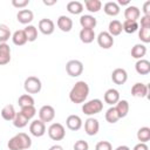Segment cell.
<instances>
[{
	"label": "cell",
	"mask_w": 150,
	"mask_h": 150,
	"mask_svg": "<svg viewBox=\"0 0 150 150\" xmlns=\"http://www.w3.org/2000/svg\"><path fill=\"white\" fill-rule=\"evenodd\" d=\"M88 95H89L88 83L84 82V81H77L73 86V88L69 93V100L75 104H80V103H83L87 100Z\"/></svg>",
	"instance_id": "6da1fadb"
},
{
	"label": "cell",
	"mask_w": 150,
	"mask_h": 150,
	"mask_svg": "<svg viewBox=\"0 0 150 150\" xmlns=\"http://www.w3.org/2000/svg\"><path fill=\"white\" fill-rule=\"evenodd\" d=\"M7 146L9 150H26L32 146V139L27 134L19 132L8 141Z\"/></svg>",
	"instance_id": "7a4b0ae2"
},
{
	"label": "cell",
	"mask_w": 150,
	"mask_h": 150,
	"mask_svg": "<svg viewBox=\"0 0 150 150\" xmlns=\"http://www.w3.org/2000/svg\"><path fill=\"white\" fill-rule=\"evenodd\" d=\"M103 110V102L100 98H93L86 103H83L82 105V111L84 115L91 116V115H96L98 112H101Z\"/></svg>",
	"instance_id": "3957f363"
},
{
	"label": "cell",
	"mask_w": 150,
	"mask_h": 150,
	"mask_svg": "<svg viewBox=\"0 0 150 150\" xmlns=\"http://www.w3.org/2000/svg\"><path fill=\"white\" fill-rule=\"evenodd\" d=\"M23 88L27 94H38V93H40L42 84H41L40 79H38L36 76H28L25 80Z\"/></svg>",
	"instance_id": "277c9868"
},
{
	"label": "cell",
	"mask_w": 150,
	"mask_h": 150,
	"mask_svg": "<svg viewBox=\"0 0 150 150\" xmlns=\"http://www.w3.org/2000/svg\"><path fill=\"white\" fill-rule=\"evenodd\" d=\"M48 136L53 139V141H61L66 136V129L61 123H52L47 130Z\"/></svg>",
	"instance_id": "5b68a950"
},
{
	"label": "cell",
	"mask_w": 150,
	"mask_h": 150,
	"mask_svg": "<svg viewBox=\"0 0 150 150\" xmlns=\"http://www.w3.org/2000/svg\"><path fill=\"white\" fill-rule=\"evenodd\" d=\"M66 71L71 77H77L83 73V63L80 60H69L66 63Z\"/></svg>",
	"instance_id": "8992f818"
},
{
	"label": "cell",
	"mask_w": 150,
	"mask_h": 150,
	"mask_svg": "<svg viewBox=\"0 0 150 150\" xmlns=\"http://www.w3.org/2000/svg\"><path fill=\"white\" fill-rule=\"evenodd\" d=\"M55 117V109L49 105V104H46V105H42L39 110V120L42 121L43 123L46 122H52Z\"/></svg>",
	"instance_id": "52a82bcc"
},
{
	"label": "cell",
	"mask_w": 150,
	"mask_h": 150,
	"mask_svg": "<svg viewBox=\"0 0 150 150\" xmlns=\"http://www.w3.org/2000/svg\"><path fill=\"white\" fill-rule=\"evenodd\" d=\"M97 43L103 49H109L114 46V38L108 32H101L97 35Z\"/></svg>",
	"instance_id": "ba28073f"
},
{
	"label": "cell",
	"mask_w": 150,
	"mask_h": 150,
	"mask_svg": "<svg viewBox=\"0 0 150 150\" xmlns=\"http://www.w3.org/2000/svg\"><path fill=\"white\" fill-rule=\"evenodd\" d=\"M100 130V123L98 120L94 118V117H89L84 122V131L87 135L89 136H95Z\"/></svg>",
	"instance_id": "9c48e42d"
},
{
	"label": "cell",
	"mask_w": 150,
	"mask_h": 150,
	"mask_svg": "<svg viewBox=\"0 0 150 150\" xmlns=\"http://www.w3.org/2000/svg\"><path fill=\"white\" fill-rule=\"evenodd\" d=\"M111 80H112V82L115 84H118V86L124 84L127 82V80H128V73H127V70L123 69V68H116V69H114L112 73H111Z\"/></svg>",
	"instance_id": "30bf717a"
},
{
	"label": "cell",
	"mask_w": 150,
	"mask_h": 150,
	"mask_svg": "<svg viewBox=\"0 0 150 150\" xmlns=\"http://www.w3.org/2000/svg\"><path fill=\"white\" fill-rule=\"evenodd\" d=\"M29 131L35 137H41L46 134V125L40 120H34L29 125Z\"/></svg>",
	"instance_id": "8fae6325"
},
{
	"label": "cell",
	"mask_w": 150,
	"mask_h": 150,
	"mask_svg": "<svg viewBox=\"0 0 150 150\" xmlns=\"http://www.w3.org/2000/svg\"><path fill=\"white\" fill-rule=\"evenodd\" d=\"M54 29H55V25H54L53 20L45 18V19H41V20L39 21V30H40L42 34H45V35H50V34L54 33Z\"/></svg>",
	"instance_id": "7c38bea8"
},
{
	"label": "cell",
	"mask_w": 150,
	"mask_h": 150,
	"mask_svg": "<svg viewBox=\"0 0 150 150\" xmlns=\"http://www.w3.org/2000/svg\"><path fill=\"white\" fill-rule=\"evenodd\" d=\"M66 125L69 130L77 131L82 127V120L79 115H69L66 120Z\"/></svg>",
	"instance_id": "4fadbf2b"
},
{
	"label": "cell",
	"mask_w": 150,
	"mask_h": 150,
	"mask_svg": "<svg viewBox=\"0 0 150 150\" xmlns=\"http://www.w3.org/2000/svg\"><path fill=\"white\" fill-rule=\"evenodd\" d=\"M148 91H149V88L146 84L144 83H141V82H137L132 86L131 88V95L135 96V97H146L148 96Z\"/></svg>",
	"instance_id": "5bb4252c"
},
{
	"label": "cell",
	"mask_w": 150,
	"mask_h": 150,
	"mask_svg": "<svg viewBox=\"0 0 150 150\" xmlns=\"http://www.w3.org/2000/svg\"><path fill=\"white\" fill-rule=\"evenodd\" d=\"M56 25L57 27L62 30V32H70L71 28H73V20L67 16V15H60L57 18V21H56Z\"/></svg>",
	"instance_id": "9a60e30c"
},
{
	"label": "cell",
	"mask_w": 150,
	"mask_h": 150,
	"mask_svg": "<svg viewBox=\"0 0 150 150\" xmlns=\"http://www.w3.org/2000/svg\"><path fill=\"white\" fill-rule=\"evenodd\" d=\"M118 101H120V93L117 89L110 88L104 93V102L108 103L109 105L114 107V104H116Z\"/></svg>",
	"instance_id": "2e32d148"
},
{
	"label": "cell",
	"mask_w": 150,
	"mask_h": 150,
	"mask_svg": "<svg viewBox=\"0 0 150 150\" xmlns=\"http://www.w3.org/2000/svg\"><path fill=\"white\" fill-rule=\"evenodd\" d=\"M16 19H18V21H19L20 23H22V25H28V23H30V22L33 21L34 14H33V12H32L30 9H21V11L18 12Z\"/></svg>",
	"instance_id": "e0dca14e"
},
{
	"label": "cell",
	"mask_w": 150,
	"mask_h": 150,
	"mask_svg": "<svg viewBox=\"0 0 150 150\" xmlns=\"http://www.w3.org/2000/svg\"><path fill=\"white\" fill-rule=\"evenodd\" d=\"M11 61V48L7 43H0V66H5Z\"/></svg>",
	"instance_id": "ac0fdd59"
},
{
	"label": "cell",
	"mask_w": 150,
	"mask_h": 150,
	"mask_svg": "<svg viewBox=\"0 0 150 150\" xmlns=\"http://www.w3.org/2000/svg\"><path fill=\"white\" fill-rule=\"evenodd\" d=\"M80 25L82 26V28L94 29L97 25V20L90 14H84V15H81L80 18Z\"/></svg>",
	"instance_id": "d6986e66"
},
{
	"label": "cell",
	"mask_w": 150,
	"mask_h": 150,
	"mask_svg": "<svg viewBox=\"0 0 150 150\" xmlns=\"http://www.w3.org/2000/svg\"><path fill=\"white\" fill-rule=\"evenodd\" d=\"M139 16H141V11L136 6H130L129 5L124 9V18H125V20L137 21V19H139Z\"/></svg>",
	"instance_id": "ffe728a7"
},
{
	"label": "cell",
	"mask_w": 150,
	"mask_h": 150,
	"mask_svg": "<svg viewBox=\"0 0 150 150\" xmlns=\"http://www.w3.org/2000/svg\"><path fill=\"white\" fill-rule=\"evenodd\" d=\"M135 69L139 75H148L150 73V62L145 59L137 60L135 63Z\"/></svg>",
	"instance_id": "44dd1931"
},
{
	"label": "cell",
	"mask_w": 150,
	"mask_h": 150,
	"mask_svg": "<svg viewBox=\"0 0 150 150\" xmlns=\"http://www.w3.org/2000/svg\"><path fill=\"white\" fill-rule=\"evenodd\" d=\"M80 40L83 42V43H90L94 41L95 39V32L94 29H89V28H82L80 30Z\"/></svg>",
	"instance_id": "7402d4cb"
},
{
	"label": "cell",
	"mask_w": 150,
	"mask_h": 150,
	"mask_svg": "<svg viewBox=\"0 0 150 150\" xmlns=\"http://www.w3.org/2000/svg\"><path fill=\"white\" fill-rule=\"evenodd\" d=\"M103 11L107 15H110V16H116L118 13H120V6L117 5V2L115 1H108L104 4L103 6Z\"/></svg>",
	"instance_id": "603a6c76"
},
{
	"label": "cell",
	"mask_w": 150,
	"mask_h": 150,
	"mask_svg": "<svg viewBox=\"0 0 150 150\" xmlns=\"http://www.w3.org/2000/svg\"><path fill=\"white\" fill-rule=\"evenodd\" d=\"M123 28H122V22L118 21V20H111L109 22V26H108V33L111 35V36H117L122 33Z\"/></svg>",
	"instance_id": "cb8c5ba5"
},
{
	"label": "cell",
	"mask_w": 150,
	"mask_h": 150,
	"mask_svg": "<svg viewBox=\"0 0 150 150\" xmlns=\"http://www.w3.org/2000/svg\"><path fill=\"white\" fill-rule=\"evenodd\" d=\"M146 54V47L143 43H136L132 48H131V56L134 59L141 60L143 59V56Z\"/></svg>",
	"instance_id": "d4e9b609"
},
{
	"label": "cell",
	"mask_w": 150,
	"mask_h": 150,
	"mask_svg": "<svg viewBox=\"0 0 150 150\" xmlns=\"http://www.w3.org/2000/svg\"><path fill=\"white\" fill-rule=\"evenodd\" d=\"M12 40H13V43L16 45V46H23L26 42H27V36L25 34V30L23 29H18L13 33L12 35Z\"/></svg>",
	"instance_id": "484cf974"
},
{
	"label": "cell",
	"mask_w": 150,
	"mask_h": 150,
	"mask_svg": "<svg viewBox=\"0 0 150 150\" xmlns=\"http://www.w3.org/2000/svg\"><path fill=\"white\" fill-rule=\"evenodd\" d=\"M15 115H16V111H15V109L12 104H6L1 109V117L5 121H13Z\"/></svg>",
	"instance_id": "4316f807"
},
{
	"label": "cell",
	"mask_w": 150,
	"mask_h": 150,
	"mask_svg": "<svg viewBox=\"0 0 150 150\" xmlns=\"http://www.w3.org/2000/svg\"><path fill=\"white\" fill-rule=\"evenodd\" d=\"M116 110L120 115V118H123L128 115L129 112V103L127 100H120L117 103H116Z\"/></svg>",
	"instance_id": "83f0119b"
},
{
	"label": "cell",
	"mask_w": 150,
	"mask_h": 150,
	"mask_svg": "<svg viewBox=\"0 0 150 150\" xmlns=\"http://www.w3.org/2000/svg\"><path fill=\"white\" fill-rule=\"evenodd\" d=\"M67 11L69 13H71V14H75V15L76 14H80L83 11V4L80 2V1H75V0L69 1L67 4Z\"/></svg>",
	"instance_id": "f1b7e54d"
},
{
	"label": "cell",
	"mask_w": 150,
	"mask_h": 150,
	"mask_svg": "<svg viewBox=\"0 0 150 150\" xmlns=\"http://www.w3.org/2000/svg\"><path fill=\"white\" fill-rule=\"evenodd\" d=\"M122 28L125 33L128 34H132L138 30L139 28V25L137 21H131V20H124V22L122 23Z\"/></svg>",
	"instance_id": "f546056e"
},
{
	"label": "cell",
	"mask_w": 150,
	"mask_h": 150,
	"mask_svg": "<svg viewBox=\"0 0 150 150\" xmlns=\"http://www.w3.org/2000/svg\"><path fill=\"white\" fill-rule=\"evenodd\" d=\"M25 34L27 36V41L28 42H33L38 39V28L33 25H28L25 27Z\"/></svg>",
	"instance_id": "4dcf8cb0"
},
{
	"label": "cell",
	"mask_w": 150,
	"mask_h": 150,
	"mask_svg": "<svg viewBox=\"0 0 150 150\" xmlns=\"http://www.w3.org/2000/svg\"><path fill=\"white\" fill-rule=\"evenodd\" d=\"M84 6L90 13H96L102 8V2L100 0H86Z\"/></svg>",
	"instance_id": "1f68e13d"
},
{
	"label": "cell",
	"mask_w": 150,
	"mask_h": 150,
	"mask_svg": "<svg viewBox=\"0 0 150 150\" xmlns=\"http://www.w3.org/2000/svg\"><path fill=\"white\" fill-rule=\"evenodd\" d=\"M137 139L141 143H146L150 141V128L149 127H142L137 131Z\"/></svg>",
	"instance_id": "d6a6232c"
},
{
	"label": "cell",
	"mask_w": 150,
	"mask_h": 150,
	"mask_svg": "<svg viewBox=\"0 0 150 150\" xmlns=\"http://www.w3.org/2000/svg\"><path fill=\"white\" fill-rule=\"evenodd\" d=\"M105 120H107V122L108 123H116L118 120H120V115H118V112H117V110H116V108L115 107H110L108 110H107V112H105Z\"/></svg>",
	"instance_id": "836d02e7"
},
{
	"label": "cell",
	"mask_w": 150,
	"mask_h": 150,
	"mask_svg": "<svg viewBox=\"0 0 150 150\" xmlns=\"http://www.w3.org/2000/svg\"><path fill=\"white\" fill-rule=\"evenodd\" d=\"M28 118L27 117H25L20 111L19 112H16V115H15V117H14V120H13V124H14V127L15 128H19V129H21V128H25L27 124H28Z\"/></svg>",
	"instance_id": "e575fe53"
},
{
	"label": "cell",
	"mask_w": 150,
	"mask_h": 150,
	"mask_svg": "<svg viewBox=\"0 0 150 150\" xmlns=\"http://www.w3.org/2000/svg\"><path fill=\"white\" fill-rule=\"evenodd\" d=\"M12 36L11 34V29L7 25L0 23V43H6L7 40H9V38Z\"/></svg>",
	"instance_id": "d590c367"
},
{
	"label": "cell",
	"mask_w": 150,
	"mask_h": 150,
	"mask_svg": "<svg viewBox=\"0 0 150 150\" xmlns=\"http://www.w3.org/2000/svg\"><path fill=\"white\" fill-rule=\"evenodd\" d=\"M18 103H19V105H20L21 108L28 107V105H34V98H33V96L29 95V94H23V95H21V96L19 97Z\"/></svg>",
	"instance_id": "8d00e7d4"
},
{
	"label": "cell",
	"mask_w": 150,
	"mask_h": 150,
	"mask_svg": "<svg viewBox=\"0 0 150 150\" xmlns=\"http://www.w3.org/2000/svg\"><path fill=\"white\" fill-rule=\"evenodd\" d=\"M138 38L142 42H150V27H141L138 28Z\"/></svg>",
	"instance_id": "74e56055"
},
{
	"label": "cell",
	"mask_w": 150,
	"mask_h": 150,
	"mask_svg": "<svg viewBox=\"0 0 150 150\" xmlns=\"http://www.w3.org/2000/svg\"><path fill=\"white\" fill-rule=\"evenodd\" d=\"M20 112H21L25 117H27L28 120H30V118H33V117L35 116V114H36V109H35L34 105H28V107H23V108H21Z\"/></svg>",
	"instance_id": "f35d334b"
},
{
	"label": "cell",
	"mask_w": 150,
	"mask_h": 150,
	"mask_svg": "<svg viewBox=\"0 0 150 150\" xmlns=\"http://www.w3.org/2000/svg\"><path fill=\"white\" fill-rule=\"evenodd\" d=\"M95 150H112V145L108 141H100L96 144Z\"/></svg>",
	"instance_id": "ab89813d"
},
{
	"label": "cell",
	"mask_w": 150,
	"mask_h": 150,
	"mask_svg": "<svg viewBox=\"0 0 150 150\" xmlns=\"http://www.w3.org/2000/svg\"><path fill=\"white\" fill-rule=\"evenodd\" d=\"M88 149H89V144L83 139H79L74 143V150H88Z\"/></svg>",
	"instance_id": "60d3db41"
},
{
	"label": "cell",
	"mask_w": 150,
	"mask_h": 150,
	"mask_svg": "<svg viewBox=\"0 0 150 150\" xmlns=\"http://www.w3.org/2000/svg\"><path fill=\"white\" fill-rule=\"evenodd\" d=\"M29 4V0H12V5L16 8H23Z\"/></svg>",
	"instance_id": "b9f144b4"
},
{
	"label": "cell",
	"mask_w": 150,
	"mask_h": 150,
	"mask_svg": "<svg viewBox=\"0 0 150 150\" xmlns=\"http://www.w3.org/2000/svg\"><path fill=\"white\" fill-rule=\"evenodd\" d=\"M141 27H150V16L143 15L141 18Z\"/></svg>",
	"instance_id": "7bdbcfd3"
},
{
	"label": "cell",
	"mask_w": 150,
	"mask_h": 150,
	"mask_svg": "<svg viewBox=\"0 0 150 150\" xmlns=\"http://www.w3.org/2000/svg\"><path fill=\"white\" fill-rule=\"evenodd\" d=\"M143 13H144V15L150 16V1L149 0L145 1L144 5H143Z\"/></svg>",
	"instance_id": "ee69618b"
},
{
	"label": "cell",
	"mask_w": 150,
	"mask_h": 150,
	"mask_svg": "<svg viewBox=\"0 0 150 150\" xmlns=\"http://www.w3.org/2000/svg\"><path fill=\"white\" fill-rule=\"evenodd\" d=\"M132 150H149V148H148V145H146V143H137L135 146H134V149Z\"/></svg>",
	"instance_id": "f6af8a7d"
},
{
	"label": "cell",
	"mask_w": 150,
	"mask_h": 150,
	"mask_svg": "<svg viewBox=\"0 0 150 150\" xmlns=\"http://www.w3.org/2000/svg\"><path fill=\"white\" fill-rule=\"evenodd\" d=\"M48 150H63V146L60 145V144H54V145H52Z\"/></svg>",
	"instance_id": "bcb514c9"
},
{
	"label": "cell",
	"mask_w": 150,
	"mask_h": 150,
	"mask_svg": "<svg viewBox=\"0 0 150 150\" xmlns=\"http://www.w3.org/2000/svg\"><path fill=\"white\" fill-rule=\"evenodd\" d=\"M57 1L56 0H43V4L46 6H52V5H55Z\"/></svg>",
	"instance_id": "7dc6e473"
},
{
	"label": "cell",
	"mask_w": 150,
	"mask_h": 150,
	"mask_svg": "<svg viewBox=\"0 0 150 150\" xmlns=\"http://www.w3.org/2000/svg\"><path fill=\"white\" fill-rule=\"evenodd\" d=\"M129 4H130V1H129V0H118V1H117V5H118V6H120V5H121V6L128 5V6H129Z\"/></svg>",
	"instance_id": "c3c4849f"
},
{
	"label": "cell",
	"mask_w": 150,
	"mask_h": 150,
	"mask_svg": "<svg viewBox=\"0 0 150 150\" xmlns=\"http://www.w3.org/2000/svg\"><path fill=\"white\" fill-rule=\"evenodd\" d=\"M115 150H130V148H129L128 145H120V146H117Z\"/></svg>",
	"instance_id": "681fc988"
}]
</instances>
